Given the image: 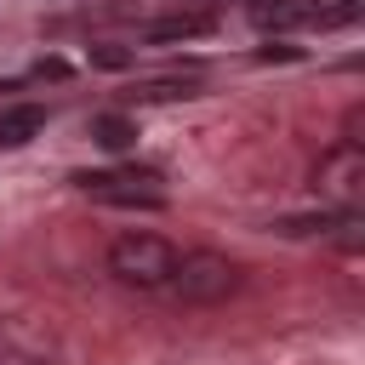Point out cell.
Segmentation results:
<instances>
[{
    "label": "cell",
    "mask_w": 365,
    "mask_h": 365,
    "mask_svg": "<svg viewBox=\"0 0 365 365\" xmlns=\"http://www.w3.org/2000/svg\"><path fill=\"white\" fill-rule=\"evenodd\" d=\"M251 17L262 29H291V23H314V6L308 0H257Z\"/></svg>",
    "instance_id": "obj_8"
},
{
    "label": "cell",
    "mask_w": 365,
    "mask_h": 365,
    "mask_svg": "<svg viewBox=\"0 0 365 365\" xmlns=\"http://www.w3.org/2000/svg\"><path fill=\"white\" fill-rule=\"evenodd\" d=\"M177 268V245L160 240V234H120L108 245V274L120 285H137V291H160Z\"/></svg>",
    "instance_id": "obj_1"
},
{
    "label": "cell",
    "mask_w": 365,
    "mask_h": 365,
    "mask_svg": "<svg viewBox=\"0 0 365 365\" xmlns=\"http://www.w3.org/2000/svg\"><path fill=\"white\" fill-rule=\"evenodd\" d=\"M314 182H319V194L331 205H359V194H365V154H359V143H336L319 160Z\"/></svg>",
    "instance_id": "obj_4"
},
{
    "label": "cell",
    "mask_w": 365,
    "mask_h": 365,
    "mask_svg": "<svg viewBox=\"0 0 365 365\" xmlns=\"http://www.w3.org/2000/svg\"><path fill=\"white\" fill-rule=\"evenodd\" d=\"M0 365H51V359H40V354H29L17 336H6L0 331Z\"/></svg>",
    "instance_id": "obj_10"
},
{
    "label": "cell",
    "mask_w": 365,
    "mask_h": 365,
    "mask_svg": "<svg viewBox=\"0 0 365 365\" xmlns=\"http://www.w3.org/2000/svg\"><path fill=\"white\" fill-rule=\"evenodd\" d=\"M91 143L97 148H108V154H120V148H131L137 143V120L131 114H91Z\"/></svg>",
    "instance_id": "obj_7"
},
{
    "label": "cell",
    "mask_w": 365,
    "mask_h": 365,
    "mask_svg": "<svg viewBox=\"0 0 365 365\" xmlns=\"http://www.w3.org/2000/svg\"><path fill=\"white\" fill-rule=\"evenodd\" d=\"M182 302H217L240 285V268L222 257V251H177V268L165 279Z\"/></svg>",
    "instance_id": "obj_3"
},
{
    "label": "cell",
    "mask_w": 365,
    "mask_h": 365,
    "mask_svg": "<svg viewBox=\"0 0 365 365\" xmlns=\"http://www.w3.org/2000/svg\"><path fill=\"white\" fill-rule=\"evenodd\" d=\"M46 131V108L40 103H11V108H0V148H23V143H34Z\"/></svg>",
    "instance_id": "obj_5"
},
{
    "label": "cell",
    "mask_w": 365,
    "mask_h": 365,
    "mask_svg": "<svg viewBox=\"0 0 365 365\" xmlns=\"http://www.w3.org/2000/svg\"><path fill=\"white\" fill-rule=\"evenodd\" d=\"M91 57H97L103 68H125V63H131V51H120V46H103V51H91Z\"/></svg>",
    "instance_id": "obj_11"
},
{
    "label": "cell",
    "mask_w": 365,
    "mask_h": 365,
    "mask_svg": "<svg viewBox=\"0 0 365 365\" xmlns=\"http://www.w3.org/2000/svg\"><path fill=\"white\" fill-rule=\"evenodd\" d=\"M34 74H40V80H63V74H68V63H57V57H46V63H34Z\"/></svg>",
    "instance_id": "obj_12"
},
{
    "label": "cell",
    "mask_w": 365,
    "mask_h": 365,
    "mask_svg": "<svg viewBox=\"0 0 365 365\" xmlns=\"http://www.w3.org/2000/svg\"><path fill=\"white\" fill-rule=\"evenodd\" d=\"M154 182H160L154 165H114V171H80L74 177L80 194H91L103 205H143V211H160L165 205V194Z\"/></svg>",
    "instance_id": "obj_2"
},
{
    "label": "cell",
    "mask_w": 365,
    "mask_h": 365,
    "mask_svg": "<svg viewBox=\"0 0 365 365\" xmlns=\"http://www.w3.org/2000/svg\"><path fill=\"white\" fill-rule=\"evenodd\" d=\"M211 29H217L211 11H177V17L148 23V40H154V46H171V40H200V34H211Z\"/></svg>",
    "instance_id": "obj_6"
},
{
    "label": "cell",
    "mask_w": 365,
    "mask_h": 365,
    "mask_svg": "<svg viewBox=\"0 0 365 365\" xmlns=\"http://www.w3.org/2000/svg\"><path fill=\"white\" fill-rule=\"evenodd\" d=\"M131 97H137V103H165V97H194V86H182V80H148V86H137Z\"/></svg>",
    "instance_id": "obj_9"
}]
</instances>
